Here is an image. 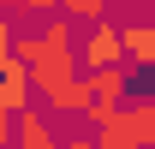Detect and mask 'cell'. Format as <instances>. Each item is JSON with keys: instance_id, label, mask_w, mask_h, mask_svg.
<instances>
[{"instance_id": "6", "label": "cell", "mask_w": 155, "mask_h": 149, "mask_svg": "<svg viewBox=\"0 0 155 149\" xmlns=\"http://www.w3.org/2000/svg\"><path fill=\"white\" fill-rule=\"evenodd\" d=\"M96 101H125L131 95V66H107V72H84Z\"/></svg>"}, {"instance_id": "8", "label": "cell", "mask_w": 155, "mask_h": 149, "mask_svg": "<svg viewBox=\"0 0 155 149\" xmlns=\"http://www.w3.org/2000/svg\"><path fill=\"white\" fill-rule=\"evenodd\" d=\"M12 42H18V24H12V18H0V60L12 54Z\"/></svg>"}, {"instance_id": "7", "label": "cell", "mask_w": 155, "mask_h": 149, "mask_svg": "<svg viewBox=\"0 0 155 149\" xmlns=\"http://www.w3.org/2000/svg\"><path fill=\"white\" fill-rule=\"evenodd\" d=\"M12 6H18V12H30V18H48V12H54V0H12Z\"/></svg>"}, {"instance_id": "5", "label": "cell", "mask_w": 155, "mask_h": 149, "mask_svg": "<svg viewBox=\"0 0 155 149\" xmlns=\"http://www.w3.org/2000/svg\"><path fill=\"white\" fill-rule=\"evenodd\" d=\"M90 101H96V95H90V78H84V72L66 78V84H54V90H42V108H48V113H78V119H84Z\"/></svg>"}, {"instance_id": "1", "label": "cell", "mask_w": 155, "mask_h": 149, "mask_svg": "<svg viewBox=\"0 0 155 149\" xmlns=\"http://www.w3.org/2000/svg\"><path fill=\"white\" fill-rule=\"evenodd\" d=\"M107 66H125V42H119V24H114V18H96L90 36H84L78 72H107Z\"/></svg>"}, {"instance_id": "11", "label": "cell", "mask_w": 155, "mask_h": 149, "mask_svg": "<svg viewBox=\"0 0 155 149\" xmlns=\"http://www.w3.org/2000/svg\"><path fill=\"white\" fill-rule=\"evenodd\" d=\"M149 6H155V0H149Z\"/></svg>"}, {"instance_id": "9", "label": "cell", "mask_w": 155, "mask_h": 149, "mask_svg": "<svg viewBox=\"0 0 155 149\" xmlns=\"http://www.w3.org/2000/svg\"><path fill=\"white\" fill-rule=\"evenodd\" d=\"M12 119L18 113H0V149H12Z\"/></svg>"}, {"instance_id": "2", "label": "cell", "mask_w": 155, "mask_h": 149, "mask_svg": "<svg viewBox=\"0 0 155 149\" xmlns=\"http://www.w3.org/2000/svg\"><path fill=\"white\" fill-rule=\"evenodd\" d=\"M107 125H119V137L131 149H155V95H125Z\"/></svg>"}, {"instance_id": "10", "label": "cell", "mask_w": 155, "mask_h": 149, "mask_svg": "<svg viewBox=\"0 0 155 149\" xmlns=\"http://www.w3.org/2000/svg\"><path fill=\"white\" fill-rule=\"evenodd\" d=\"M60 149H96V137H84V131H78V137H60Z\"/></svg>"}, {"instance_id": "4", "label": "cell", "mask_w": 155, "mask_h": 149, "mask_svg": "<svg viewBox=\"0 0 155 149\" xmlns=\"http://www.w3.org/2000/svg\"><path fill=\"white\" fill-rule=\"evenodd\" d=\"M12 149H60L54 119H48V113H36V108H24L18 119H12Z\"/></svg>"}, {"instance_id": "3", "label": "cell", "mask_w": 155, "mask_h": 149, "mask_svg": "<svg viewBox=\"0 0 155 149\" xmlns=\"http://www.w3.org/2000/svg\"><path fill=\"white\" fill-rule=\"evenodd\" d=\"M30 108V72H24L18 54L0 60V113H24Z\"/></svg>"}]
</instances>
